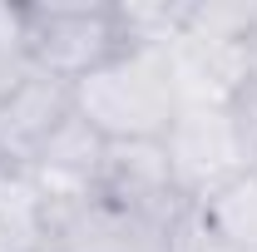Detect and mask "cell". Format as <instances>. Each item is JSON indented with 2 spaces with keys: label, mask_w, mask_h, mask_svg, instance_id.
Returning a JSON list of instances; mask_svg holds the SVG:
<instances>
[{
  "label": "cell",
  "mask_w": 257,
  "mask_h": 252,
  "mask_svg": "<svg viewBox=\"0 0 257 252\" xmlns=\"http://www.w3.org/2000/svg\"><path fill=\"white\" fill-rule=\"evenodd\" d=\"M74 114L104 144H159L178 119L168 50H124L74 84Z\"/></svg>",
  "instance_id": "cell-1"
},
{
  "label": "cell",
  "mask_w": 257,
  "mask_h": 252,
  "mask_svg": "<svg viewBox=\"0 0 257 252\" xmlns=\"http://www.w3.org/2000/svg\"><path fill=\"white\" fill-rule=\"evenodd\" d=\"M124 50H128V40H124L114 0L20 5V55H25V64L69 84V89Z\"/></svg>",
  "instance_id": "cell-2"
},
{
  "label": "cell",
  "mask_w": 257,
  "mask_h": 252,
  "mask_svg": "<svg viewBox=\"0 0 257 252\" xmlns=\"http://www.w3.org/2000/svg\"><path fill=\"white\" fill-rule=\"evenodd\" d=\"M159 144L168 158V173H173V188L193 213L252 173L242 134L232 124V109H178V119L168 124Z\"/></svg>",
  "instance_id": "cell-3"
},
{
  "label": "cell",
  "mask_w": 257,
  "mask_h": 252,
  "mask_svg": "<svg viewBox=\"0 0 257 252\" xmlns=\"http://www.w3.org/2000/svg\"><path fill=\"white\" fill-rule=\"evenodd\" d=\"M94 193L124 218L149 222V227H183L193 218V208L173 188L163 144H109Z\"/></svg>",
  "instance_id": "cell-4"
},
{
  "label": "cell",
  "mask_w": 257,
  "mask_h": 252,
  "mask_svg": "<svg viewBox=\"0 0 257 252\" xmlns=\"http://www.w3.org/2000/svg\"><path fill=\"white\" fill-rule=\"evenodd\" d=\"M168 69H173L178 109H232V99L252 79L247 45L203 40V35H178L168 45Z\"/></svg>",
  "instance_id": "cell-5"
},
{
  "label": "cell",
  "mask_w": 257,
  "mask_h": 252,
  "mask_svg": "<svg viewBox=\"0 0 257 252\" xmlns=\"http://www.w3.org/2000/svg\"><path fill=\"white\" fill-rule=\"evenodd\" d=\"M74 114V89L30 69L0 99V168H30V158L50 144V134Z\"/></svg>",
  "instance_id": "cell-6"
},
{
  "label": "cell",
  "mask_w": 257,
  "mask_h": 252,
  "mask_svg": "<svg viewBox=\"0 0 257 252\" xmlns=\"http://www.w3.org/2000/svg\"><path fill=\"white\" fill-rule=\"evenodd\" d=\"M198 222L208 237L227 247H257V168L237 178L227 193H218L208 208H198Z\"/></svg>",
  "instance_id": "cell-7"
},
{
  "label": "cell",
  "mask_w": 257,
  "mask_h": 252,
  "mask_svg": "<svg viewBox=\"0 0 257 252\" xmlns=\"http://www.w3.org/2000/svg\"><path fill=\"white\" fill-rule=\"evenodd\" d=\"M232 124H237L242 149H247V158H252V168H257V74L242 84V94L232 99Z\"/></svg>",
  "instance_id": "cell-8"
},
{
  "label": "cell",
  "mask_w": 257,
  "mask_h": 252,
  "mask_svg": "<svg viewBox=\"0 0 257 252\" xmlns=\"http://www.w3.org/2000/svg\"><path fill=\"white\" fill-rule=\"evenodd\" d=\"M0 50H20V5L0 0Z\"/></svg>",
  "instance_id": "cell-9"
},
{
  "label": "cell",
  "mask_w": 257,
  "mask_h": 252,
  "mask_svg": "<svg viewBox=\"0 0 257 252\" xmlns=\"http://www.w3.org/2000/svg\"><path fill=\"white\" fill-rule=\"evenodd\" d=\"M193 252H237V247H227V242H218V237H208V232H203V222H198V237H193Z\"/></svg>",
  "instance_id": "cell-10"
},
{
  "label": "cell",
  "mask_w": 257,
  "mask_h": 252,
  "mask_svg": "<svg viewBox=\"0 0 257 252\" xmlns=\"http://www.w3.org/2000/svg\"><path fill=\"white\" fill-rule=\"evenodd\" d=\"M247 64H252V74H257V20H252V30H247Z\"/></svg>",
  "instance_id": "cell-11"
},
{
  "label": "cell",
  "mask_w": 257,
  "mask_h": 252,
  "mask_svg": "<svg viewBox=\"0 0 257 252\" xmlns=\"http://www.w3.org/2000/svg\"><path fill=\"white\" fill-rule=\"evenodd\" d=\"M237 252H257V247H237Z\"/></svg>",
  "instance_id": "cell-12"
}]
</instances>
